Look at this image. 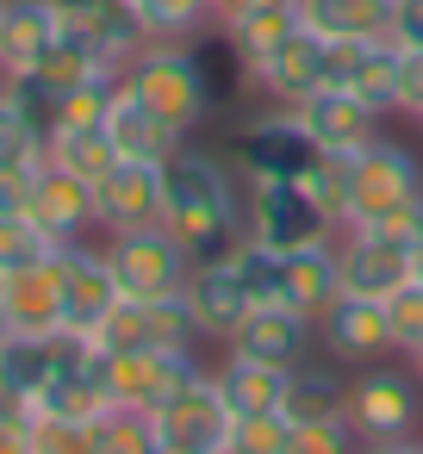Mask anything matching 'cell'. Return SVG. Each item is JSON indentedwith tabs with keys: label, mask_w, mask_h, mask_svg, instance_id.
I'll return each instance as SVG.
<instances>
[{
	"label": "cell",
	"mask_w": 423,
	"mask_h": 454,
	"mask_svg": "<svg viewBox=\"0 0 423 454\" xmlns=\"http://www.w3.org/2000/svg\"><path fill=\"white\" fill-rule=\"evenodd\" d=\"M162 224L193 262H212L231 243H243L249 218H243V175L231 168V156L181 144L162 162Z\"/></svg>",
	"instance_id": "cell-1"
},
{
	"label": "cell",
	"mask_w": 423,
	"mask_h": 454,
	"mask_svg": "<svg viewBox=\"0 0 423 454\" xmlns=\"http://www.w3.org/2000/svg\"><path fill=\"white\" fill-rule=\"evenodd\" d=\"M119 75H125V88H131L181 144L212 119V82H206L193 44H156V38H150Z\"/></svg>",
	"instance_id": "cell-2"
},
{
	"label": "cell",
	"mask_w": 423,
	"mask_h": 454,
	"mask_svg": "<svg viewBox=\"0 0 423 454\" xmlns=\"http://www.w3.org/2000/svg\"><path fill=\"white\" fill-rule=\"evenodd\" d=\"M150 429H156V448H175V454H231L237 411L218 386V367H200L187 386H175L150 411Z\"/></svg>",
	"instance_id": "cell-3"
},
{
	"label": "cell",
	"mask_w": 423,
	"mask_h": 454,
	"mask_svg": "<svg viewBox=\"0 0 423 454\" xmlns=\"http://www.w3.org/2000/svg\"><path fill=\"white\" fill-rule=\"evenodd\" d=\"M349 423L361 442H404L423 423V380L404 361H367L349 373Z\"/></svg>",
	"instance_id": "cell-4"
},
{
	"label": "cell",
	"mask_w": 423,
	"mask_h": 454,
	"mask_svg": "<svg viewBox=\"0 0 423 454\" xmlns=\"http://www.w3.org/2000/svg\"><path fill=\"white\" fill-rule=\"evenodd\" d=\"M106 262H113V280H119V299H181L187 293V274H193V255L168 237V224H144V231H113L100 237Z\"/></svg>",
	"instance_id": "cell-5"
},
{
	"label": "cell",
	"mask_w": 423,
	"mask_h": 454,
	"mask_svg": "<svg viewBox=\"0 0 423 454\" xmlns=\"http://www.w3.org/2000/svg\"><path fill=\"white\" fill-rule=\"evenodd\" d=\"M423 193V162L398 137H373L355 156H342V224H361L398 200Z\"/></svg>",
	"instance_id": "cell-6"
},
{
	"label": "cell",
	"mask_w": 423,
	"mask_h": 454,
	"mask_svg": "<svg viewBox=\"0 0 423 454\" xmlns=\"http://www.w3.org/2000/svg\"><path fill=\"white\" fill-rule=\"evenodd\" d=\"M243 218L255 243H268L274 255H293V249H311L324 237H336V218L299 187V181H243Z\"/></svg>",
	"instance_id": "cell-7"
},
{
	"label": "cell",
	"mask_w": 423,
	"mask_h": 454,
	"mask_svg": "<svg viewBox=\"0 0 423 454\" xmlns=\"http://www.w3.org/2000/svg\"><path fill=\"white\" fill-rule=\"evenodd\" d=\"M224 156H231V168L243 181H299L324 150L305 137V125H299L293 106H274V113H249L237 125V137H231Z\"/></svg>",
	"instance_id": "cell-8"
},
{
	"label": "cell",
	"mask_w": 423,
	"mask_h": 454,
	"mask_svg": "<svg viewBox=\"0 0 423 454\" xmlns=\"http://www.w3.org/2000/svg\"><path fill=\"white\" fill-rule=\"evenodd\" d=\"M200 342L187 348H137V355H100V386H106V404L113 411H137L150 417L175 386H187L200 373Z\"/></svg>",
	"instance_id": "cell-9"
},
{
	"label": "cell",
	"mask_w": 423,
	"mask_h": 454,
	"mask_svg": "<svg viewBox=\"0 0 423 454\" xmlns=\"http://www.w3.org/2000/svg\"><path fill=\"white\" fill-rule=\"evenodd\" d=\"M26 218L38 231H51L57 243H82V237H100V212H94V181L69 175L57 156H44L32 168V200H26Z\"/></svg>",
	"instance_id": "cell-10"
},
{
	"label": "cell",
	"mask_w": 423,
	"mask_h": 454,
	"mask_svg": "<svg viewBox=\"0 0 423 454\" xmlns=\"http://www.w3.org/2000/svg\"><path fill=\"white\" fill-rule=\"evenodd\" d=\"M0 317L13 336H69V311H63V255L32 262L20 274H0Z\"/></svg>",
	"instance_id": "cell-11"
},
{
	"label": "cell",
	"mask_w": 423,
	"mask_h": 454,
	"mask_svg": "<svg viewBox=\"0 0 423 454\" xmlns=\"http://www.w3.org/2000/svg\"><path fill=\"white\" fill-rule=\"evenodd\" d=\"M243 88H255L274 106H305L317 88H330V38H317L311 26H299L262 69L243 75Z\"/></svg>",
	"instance_id": "cell-12"
},
{
	"label": "cell",
	"mask_w": 423,
	"mask_h": 454,
	"mask_svg": "<svg viewBox=\"0 0 423 454\" xmlns=\"http://www.w3.org/2000/svg\"><path fill=\"white\" fill-rule=\"evenodd\" d=\"M317 348H324L330 361H349V367L386 361V355H392L386 305H380V299H361V293H336V299L317 311Z\"/></svg>",
	"instance_id": "cell-13"
},
{
	"label": "cell",
	"mask_w": 423,
	"mask_h": 454,
	"mask_svg": "<svg viewBox=\"0 0 423 454\" xmlns=\"http://www.w3.org/2000/svg\"><path fill=\"white\" fill-rule=\"evenodd\" d=\"M187 311H193V330H200V342H231V330L255 311V299H249V286H243V274H237V262L231 255H212V262H193V274H187Z\"/></svg>",
	"instance_id": "cell-14"
},
{
	"label": "cell",
	"mask_w": 423,
	"mask_h": 454,
	"mask_svg": "<svg viewBox=\"0 0 423 454\" xmlns=\"http://www.w3.org/2000/svg\"><path fill=\"white\" fill-rule=\"evenodd\" d=\"M63 311H69V336H94L100 317L119 305V280H113V262L100 249V237H82V243H63Z\"/></svg>",
	"instance_id": "cell-15"
},
{
	"label": "cell",
	"mask_w": 423,
	"mask_h": 454,
	"mask_svg": "<svg viewBox=\"0 0 423 454\" xmlns=\"http://www.w3.org/2000/svg\"><path fill=\"white\" fill-rule=\"evenodd\" d=\"M311 342H317V317H305V311H293V305H255V311L231 330L224 355L299 367V361H311Z\"/></svg>",
	"instance_id": "cell-16"
},
{
	"label": "cell",
	"mask_w": 423,
	"mask_h": 454,
	"mask_svg": "<svg viewBox=\"0 0 423 454\" xmlns=\"http://www.w3.org/2000/svg\"><path fill=\"white\" fill-rule=\"evenodd\" d=\"M299 113V125H305V137L324 150V156H355L361 144H373L380 137V106H367L361 94H349V88H317L305 106H293Z\"/></svg>",
	"instance_id": "cell-17"
},
{
	"label": "cell",
	"mask_w": 423,
	"mask_h": 454,
	"mask_svg": "<svg viewBox=\"0 0 423 454\" xmlns=\"http://www.w3.org/2000/svg\"><path fill=\"white\" fill-rule=\"evenodd\" d=\"M336 255H342V293H361V299H392L417 274L411 249H398L373 231H355V224L336 231Z\"/></svg>",
	"instance_id": "cell-18"
},
{
	"label": "cell",
	"mask_w": 423,
	"mask_h": 454,
	"mask_svg": "<svg viewBox=\"0 0 423 454\" xmlns=\"http://www.w3.org/2000/svg\"><path fill=\"white\" fill-rule=\"evenodd\" d=\"M94 212H100V237L162 224V162H119L94 187Z\"/></svg>",
	"instance_id": "cell-19"
},
{
	"label": "cell",
	"mask_w": 423,
	"mask_h": 454,
	"mask_svg": "<svg viewBox=\"0 0 423 454\" xmlns=\"http://www.w3.org/2000/svg\"><path fill=\"white\" fill-rule=\"evenodd\" d=\"M330 88H349L367 106L392 113V100H398V44L392 38H342V44H330Z\"/></svg>",
	"instance_id": "cell-20"
},
{
	"label": "cell",
	"mask_w": 423,
	"mask_h": 454,
	"mask_svg": "<svg viewBox=\"0 0 423 454\" xmlns=\"http://www.w3.org/2000/svg\"><path fill=\"white\" fill-rule=\"evenodd\" d=\"M57 38L63 20L51 0H0V75H26Z\"/></svg>",
	"instance_id": "cell-21"
},
{
	"label": "cell",
	"mask_w": 423,
	"mask_h": 454,
	"mask_svg": "<svg viewBox=\"0 0 423 454\" xmlns=\"http://www.w3.org/2000/svg\"><path fill=\"white\" fill-rule=\"evenodd\" d=\"M106 131H113V144H119V156L125 162H168L175 150H181V137L125 88V75H119V94H113V113H106Z\"/></svg>",
	"instance_id": "cell-22"
},
{
	"label": "cell",
	"mask_w": 423,
	"mask_h": 454,
	"mask_svg": "<svg viewBox=\"0 0 423 454\" xmlns=\"http://www.w3.org/2000/svg\"><path fill=\"white\" fill-rule=\"evenodd\" d=\"M218 32H224V51L237 57V69L249 75V69H262V63L299 32V0H280V7H255V13H243V20L218 26Z\"/></svg>",
	"instance_id": "cell-23"
},
{
	"label": "cell",
	"mask_w": 423,
	"mask_h": 454,
	"mask_svg": "<svg viewBox=\"0 0 423 454\" xmlns=\"http://www.w3.org/2000/svg\"><path fill=\"white\" fill-rule=\"evenodd\" d=\"M392 7L398 0H299V26L317 38H392Z\"/></svg>",
	"instance_id": "cell-24"
},
{
	"label": "cell",
	"mask_w": 423,
	"mask_h": 454,
	"mask_svg": "<svg viewBox=\"0 0 423 454\" xmlns=\"http://www.w3.org/2000/svg\"><path fill=\"white\" fill-rule=\"evenodd\" d=\"M286 423H324V417H349V373L330 361H299L286 373Z\"/></svg>",
	"instance_id": "cell-25"
},
{
	"label": "cell",
	"mask_w": 423,
	"mask_h": 454,
	"mask_svg": "<svg viewBox=\"0 0 423 454\" xmlns=\"http://www.w3.org/2000/svg\"><path fill=\"white\" fill-rule=\"evenodd\" d=\"M286 293H293V311H305V317H317V311L342 293V255H336V237H324V243L286 255Z\"/></svg>",
	"instance_id": "cell-26"
},
{
	"label": "cell",
	"mask_w": 423,
	"mask_h": 454,
	"mask_svg": "<svg viewBox=\"0 0 423 454\" xmlns=\"http://www.w3.org/2000/svg\"><path fill=\"white\" fill-rule=\"evenodd\" d=\"M286 373H293V367L243 361V355H224V361H218V386H224V398H231V411H237V417L280 411V404H286Z\"/></svg>",
	"instance_id": "cell-27"
},
{
	"label": "cell",
	"mask_w": 423,
	"mask_h": 454,
	"mask_svg": "<svg viewBox=\"0 0 423 454\" xmlns=\"http://www.w3.org/2000/svg\"><path fill=\"white\" fill-rule=\"evenodd\" d=\"M125 7L144 26V38H156V44H193L200 32L218 26L212 0H125Z\"/></svg>",
	"instance_id": "cell-28"
},
{
	"label": "cell",
	"mask_w": 423,
	"mask_h": 454,
	"mask_svg": "<svg viewBox=\"0 0 423 454\" xmlns=\"http://www.w3.org/2000/svg\"><path fill=\"white\" fill-rule=\"evenodd\" d=\"M44 156H57L69 175H82V181H106L125 156H119V144H113V131L106 125H82V131H51V144H44Z\"/></svg>",
	"instance_id": "cell-29"
},
{
	"label": "cell",
	"mask_w": 423,
	"mask_h": 454,
	"mask_svg": "<svg viewBox=\"0 0 423 454\" xmlns=\"http://www.w3.org/2000/svg\"><path fill=\"white\" fill-rule=\"evenodd\" d=\"M44 125L13 100V88H7V75H0V168H38L44 162Z\"/></svg>",
	"instance_id": "cell-30"
},
{
	"label": "cell",
	"mask_w": 423,
	"mask_h": 454,
	"mask_svg": "<svg viewBox=\"0 0 423 454\" xmlns=\"http://www.w3.org/2000/svg\"><path fill=\"white\" fill-rule=\"evenodd\" d=\"M100 417H63V411H32L26 417V448L32 454H94Z\"/></svg>",
	"instance_id": "cell-31"
},
{
	"label": "cell",
	"mask_w": 423,
	"mask_h": 454,
	"mask_svg": "<svg viewBox=\"0 0 423 454\" xmlns=\"http://www.w3.org/2000/svg\"><path fill=\"white\" fill-rule=\"evenodd\" d=\"M63 243L51 237V231H38L26 212H7L0 218V274H20V268H32V262H51Z\"/></svg>",
	"instance_id": "cell-32"
},
{
	"label": "cell",
	"mask_w": 423,
	"mask_h": 454,
	"mask_svg": "<svg viewBox=\"0 0 423 454\" xmlns=\"http://www.w3.org/2000/svg\"><path fill=\"white\" fill-rule=\"evenodd\" d=\"M113 94H119V69H106V75H94L88 88H75L69 100H57V119H51V131L106 125V113H113Z\"/></svg>",
	"instance_id": "cell-33"
},
{
	"label": "cell",
	"mask_w": 423,
	"mask_h": 454,
	"mask_svg": "<svg viewBox=\"0 0 423 454\" xmlns=\"http://www.w3.org/2000/svg\"><path fill=\"white\" fill-rule=\"evenodd\" d=\"M280 454H361V435L349 417H324V423H293Z\"/></svg>",
	"instance_id": "cell-34"
},
{
	"label": "cell",
	"mask_w": 423,
	"mask_h": 454,
	"mask_svg": "<svg viewBox=\"0 0 423 454\" xmlns=\"http://www.w3.org/2000/svg\"><path fill=\"white\" fill-rule=\"evenodd\" d=\"M386 305V330H392V355H411L417 342H423V280L411 274L392 299H380Z\"/></svg>",
	"instance_id": "cell-35"
},
{
	"label": "cell",
	"mask_w": 423,
	"mask_h": 454,
	"mask_svg": "<svg viewBox=\"0 0 423 454\" xmlns=\"http://www.w3.org/2000/svg\"><path fill=\"white\" fill-rule=\"evenodd\" d=\"M355 231H373V237H386V243H398V249L423 255V193H411V200H398V206H386V212L361 218Z\"/></svg>",
	"instance_id": "cell-36"
},
{
	"label": "cell",
	"mask_w": 423,
	"mask_h": 454,
	"mask_svg": "<svg viewBox=\"0 0 423 454\" xmlns=\"http://www.w3.org/2000/svg\"><path fill=\"white\" fill-rule=\"evenodd\" d=\"M94 454H156L150 417H137V411H106V417H100V435H94Z\"/></svg>",
	"instance_id": "cell-37"
},
{
	"label": "cell",
	"mask_w": 423,
	"mask_h": 454,
	"mask_svg": "<svg viewBox=\"0 0 423 454\" xmlns=\"http://www.w3.org/2000/svg\"><path fill=\"white\" fill-rule=\"evenodd\" d=\"M286 411H262V417H237L231 429V454H280L286 448Z\"/></svg>",
	"instance_id": "cell-38"
},
{
	"label": "cell",
	"mask_w": 423,
	"mask_h": 454,
	"mask_svg": "<svg viewBox=\"0 0 423 454\" xmlns=\"http://www.w3.org/2000/svg\"><path fill=\"white\" fill-rule=\"evenodd\" d=\"M299 187L336 218V231H342V156H317L305 175H299Z\"/></svg>",
	"instance_id": "cell-39"
},
{
	"label": "cell",
	"mask_w": 423,
	"mask_h": 454,
	"mask_svg": "<svg viewBox=\"0 0 423 454\" xmlns=\"http://www.w3.org/2000/svg\"><path fill=\"white\" fill-rule=\"evenodd\" d=\"M392 113H404V119L423 113V51H398V100H392Z\"/></svg>",
	"instance_id": "cell-40"
},
{
	"label": "cell",
	"mask_w": 423,
	"mask_h": 454,
	"mask_svg": "<svg viewBox=\"0 0 423 454\" xmlns=\"http://www.w3.org/2000/svg\"><path fill=\"white\" fill-rule=\"evenodd\" d=\"M392 44L398 51H423V0H398L392 7Z\"/></svg>",
	"instance_id": "cell-41"
},
{
	"label": "cell",
	"mask_w": 423,
	"mask_h": 454,
	"mask_svg": "<svg viewBox=\"0 0 423 454\" xmlns=\"http://www.w3.org/2000/svg\"><path fill=\"white\" fill-rule=\"evenodd\" d=\"M26 200H32V168H0V218L26 212Z\"/></svg>",
	"instance_id": "cell-42"
},
{
	"label": "cell",
	"mask_w": 423,
	"mask_h": 454,
	"mask_svg": "<svg viewBox=\"0 0 423 454\" xmlns=\"http://www.w3.org/2000/svg\"><path fill=\"white\" fill-rule=\"evenodd\" d=\"M255 7H280V0H212L218 26H231V20H243V13H255Z\"/></svg>",
	"instance_id": "cell-43"
},
{
	"label": "cell",
	"mask_w": 423,
	"mask_h": 454,
	"mask_svg": "<svg viewBox=\"0 0 423 454\" xmlns=\"http://www.w3.org/2000/svg\"><path fill=\"white\" fill-rule=\"evenodd\" d=\"M361 454H417V435H404V442H361Z\"/></svg>",
	"instance_id": "cell-44"
},
{
	"label": "cell",
	"mask_w": 423,
	"mask_h": 454,
	"mask_svg": "<svg viewBox=\"0 0 423 454\" xmlns=\"http://www.w3.org/2000/svg\"><path fill=\"white\" fill-rule=\"evenodd\" d=\"M398 361H404V367H411V373H417V380H423V342H417V348H411V355H398Z\"/></svg>",
	"instance_id": "cell-45"
},
{
	"label": "cell",
	"mask_w": 423,
	"mask_h": 454,
	"mask_svg": "<svg viewBox=\"0 0 423 454\" xmlns=\"http://www.w3.org/2000/svg\"><path fill=\"white\" fill-rule=\"evenodd\" d=\"M7 336H13V330H7V317H0V342H7Z\"/></svg>",
	"instance_id": "cell-46"
},
{
	"label": "cell",
	"mask_w": 423,
	"mask_h": 454,
	"mask_svg": "<svg viewBox=\"0 0 423 454\" xmlns=\"http://www.w3.org/2000/svg\"><path fill=\"white\" fill-rule=\"evenodd\" d=\"M411 125H417V131H423V113H417V119H411Z\"/></svg>",
	"instance_id": "cell-47"
},
{
	"label": "cell",
	"mask_w": 423,
	"mask_h": 454,
	"mask_svg": "<svg viewBox=\"0 0 423 454\" xmlns=\"http://www.w3.org/2000/svg\"><path fill=\"white\" fill-rule=\"evenodd\" d=\"M417 280H423V255H417Z\"/></svg>",
	"instance_id": "cell-48"
},
{
	"label": "cell",
	"mask_w": 423,
	"mask_h": 454,
	"mask_svg": "<svg viewBox=\"0 0 423 454\" xmlns=\"http://www.w3.org/2000/svg\"><path fill=\"white\" fill-rule=\"evenodd\" d=\"M156 454H175V448H156Z\"/></svg>",
	"instance_id": "cell-49"
},
{
	"label": "cell",
	"mask_w": 423,
	"mask_h": 454,
	"mask_svg": "<svg viewBox=\"0 0 423 454\" xmlns=\"http://www.w3.org/2000/svg\"><path fill=\"white\" fill-rule=\"evenodd\" d=\"M417 454H423V435H417Z\"/></svg>",
	"instance_id": "cell-50"
}]
</instances>
